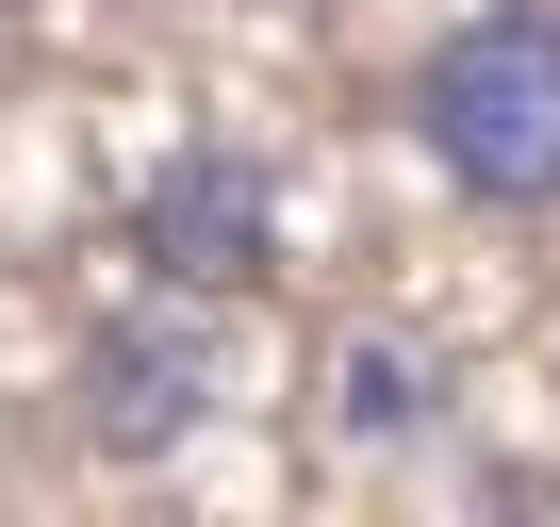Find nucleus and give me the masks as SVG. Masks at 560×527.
I'll list each match as a JSON object with an SVG mask.
<instances>
[{"label":"nucleus","instance_id":"f257e3e1","mask_svg":"<svg viewBox=\"0 0 560 527\" xmlns=\"http://www.w3.org/2000/svg\"><path fill=\"white\" fill-rule=\"evenodd\" d=\"M412 132L478 214H544L560 198V0H478L412 67Z\"/></svg>","mask_w":560,"mask_h":527},{"label":"nucleus","instance_id":"f03ea898","mask_svg":"<svg viewBox=\"0 0 560 527\" xmlns=\"http://www.w3.org/2000/svg\"><path fill=\"white\" fill-rule=\"evenodd\" d=\"M214 379H231V347H214V297L149 281L132 314H100V330H83V363H67V412H83V445H100V461H165V445H198Z\"/></svg>","mask_w":560,"mask_h":527},{"label":"nucleus","instance_id":"7ed1b4c3","mask_svg":"<svg viewBox=\"0 0 560 527\" xmlns=\"http://www.w3.org/2000/svg\"><path fill=\"white\" fill-rule=\"evenodd\" d=\"M132 264L182 297H264V264H280V181L247 149H165L149 198H132Z\"/></svg>","mask_w":560,"mask_h":527},{"label":"nucleus","instance_id":"20e7f679","mask_svg":"<svg viewBox=\"0 0 560 527\" xmlns=\"http://www.w3.org/2000/svg\"><path fill=\"white\" fill-rule=\"evenodd\" d=\"M429 412H445V363L396 347V330H347V363H330V429H347V445H412Z\"/></svg>","mask_w":560,"mask_h":527}]
</instances>
